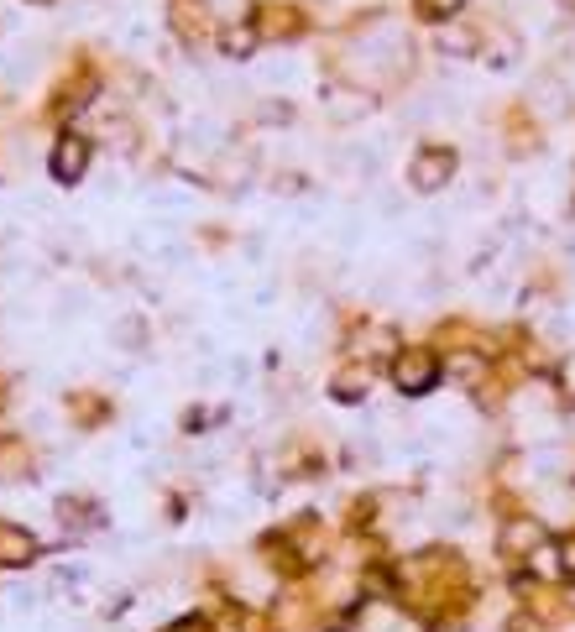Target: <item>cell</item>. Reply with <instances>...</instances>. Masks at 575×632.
<instances>
[{"instance_id": "obj_1", "label": "cell", "mask_w": 575, "mask_h": 632, "mask_svg": "<svg viewBox=\"0 0 575 632\" xmlns=\"http://www.w3.org/2000/svg\"><path fill=\"white\" fill-rule=\"evenodd\" d=\"M393 382H398L403 392H429L434 382H440V356H434V350H424V345L398 350V361H393Z\"/></svg>"}, {"instance_id": "obj_6", "label": "cell", "mask_w": 575, "mask_h": 632, "mask_svg": "<svg viewBox=\"0 0 575 632\" xmlns=\"http://www.w3.org/2000/svg\"><path fill=\"white\" fill-rule=\"evenodd\" d=\"M257 32H272V37H293L298 32V16L288 6H278V16H257Z\"/></svg>"}, {"instance_id": "obj_8", "label": "cell", "mask_w": 575, "mask_h": 632, "mask_svg": "<svg viewBox=\"0 0 575 632\" xmlns=\"http://www.w3.org/2000/svg\"><path fill=\"white\" fill-rule=\"evenodd\" d=\"M413 6H419V16H429V21H445V16H455L460 6H466V0H413Z\"/></svg>"}, {"instance_id": "obj_5", "label": "cell", "mask_w": 575, "mask_h": 632, "mask_svg": "<svg viewBox=\"0 0 575 632\" xmlns=\"http://www.w3.org/2000/svg\"><path fill=\"white\" fill-rule=\"evenodd\" d=\"M199 11H204L199 0H178V6H173V21H178V32L199 37V32H204V16H199Z\"/></svg>"}, {"instance_id": "obj_9", "label": "cell", "mask_w": 575, "mask_h": 632, "mask_svg": "<svg viewBox=\"0 0 575 632\" xmlns=\"http://www.w3.org/2000/svg\"><path fill=\"white\" fill-rule=\"evenodd\" d=\"M555 554H560V575H565V580H575V538H570V544H560Z\"/></svg>"}, {"instance_id": "obj_4", "label": "cell", "mask_w": 575, "mask_h": 632, "mask_svg": "<svg viewBox=\"0 0 575 632\" xmlns=\"http://www.w3.org/2000/svg\"><path fill=\"white\" fill-rule=\"evenodd\" d=\"M37 554V538L16 523H0V565H27Z\"/></svg>"}, {"instance_id": "obj_2", "label": "cell", "mask_w": 575, "mask_h": 632, "mask_svg": "<svg viewBox=\"0 0 575 632\" xmlns=\"http://www.w3.org/2000/svg\"><path fill=\"white\" fill-rule=\"evenodd\" d=\"M450 173H455V152H445V147H424L413 157V183L419 189H440Z\"/></svg>"}, {"instance_id": "obj_3", "label": "cell", "mask_w": 575, "mask_h": 632, "mask_svg": "<svg viewBox=\"0 0 575 632\" xmlns=\"http://www.w3.org/2000/svg\"><path fill=\"white\" fill-rule=\"evenodd\" d=\"M84 168H89V142L84 136H63L53 147V178L74 183V178H84Z\"/></svg>"}, {"instance_id": "obj_7", "label": "cell", "mask_w": 575, "mask_h": 632, "mask_svg": "<svg viewBox=\"0 0 575 632\" xmlns=\"http://www.w3.org/2000/svg\"><path fill=\"white\" fill-rule=\"evenodd\" d=\"M16 471H27V450L16 439H0V476H16Z\"/></svg>"}]
</instances>
